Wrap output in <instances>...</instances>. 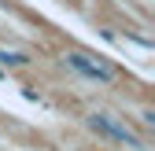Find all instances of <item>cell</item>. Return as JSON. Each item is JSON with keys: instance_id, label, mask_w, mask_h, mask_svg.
<instances>
[{"instance_id": "obj_1", "label": "cell", "mask_w": 155, "mask_h": 151, "mask_svg": "<svg viewBox=\"0 0 155 151\" xmlns=\"http://www.w3.org/2000/svg\"><path fill=\"white\" fill-rule=\"evenodd\" d=\"M63 63H67L70 70H78L81 78L100 81V85H114V78H118V70H114L107 59L92 55V52H67V55H63Z\"/></svg>"}, {"instance_id": "obj_3", "label": "cell", "mask_w": 155, "mask_h": 151, "mask_svg": "<svg viewBox=\"0 0 155 151\" xmlns=\"http://www.w3.org/2000/svg\"><path fill=\"white\" fill-rule=\"evenodd\" d=\"M0 59H4V63H15V66H26L30 63L26 55H18V52H0Z\"/></svg>"}, {"instance_id": "obj_2", "label": "cell", "mask_w": 155, "mask_h": 151, "mask_svg": "<svg viewBox=\"0 0 155 151\" xmlns=\"http://www.w3.org/2000/svg\"><path fill=\"white\" fill-rule=\"evenodd\" d=\"M85 125L92 129V133H100L104 140H118V144H129V147H137V151H144V140L133 133V129L126 125V122H118V118H111V114H104V111H92V114L85 118Z\"/></svg>"}]
</instances>
